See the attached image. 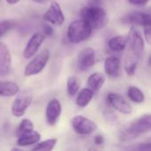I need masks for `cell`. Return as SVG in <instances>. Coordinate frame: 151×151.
I'll return each instance as SVG.
<instances>
[{
    "label": "cell",
    "instance_id": "obj_15",
    "mask_svg": "<svg viewBox=\"0 0 151 151\" xmlns=\"http://www.w3.org/2000/svg\"><path fill=\"white\" fill-rule=\"evenodd\" d=\"M104 72L111 78H118L121 74L120 59L116 56H110L104 60Z\"/></svg>",
    "mask_w": 151,
    "mask_h": 151
},
{
    "label": "cell",
    "instance_id": "obj_33",
    "mask_svg": "<svg viewBox=\"0 0 151 151\" xmlns=\"http://www.w3.org/2000/svg\"><path fill=\"white\" fill-rule=\"evenodd\" d=\"M91 2L94 4L93 5H96V4H99V2H100V0H91Z\"/></svg>",
    "mask_w": 151,
    "mask_h": 151
},
{
    "label": "cell",
    "instance_id": "obj_5",
    "mask_svg": "<svg viewBox=\"0 0 151 151\" xmlns=\"http://www.w3.org/2000/svg\"><path fill=\"white\" fill-rule=\"evenodd\" d=\"M33 102V95L30 91L20 92L12 104V113L14 117L23 116Z\"/></svg>",
    "mask_w": 151,
    "mask_h": 151
},
{
    "label": "cell",
    "instance_id": "obj_6",
    "mask_svg": "<svg viewBox=\"0 0 151 151\" xmlns=\"http://www.w3.org/2000/svg\"><path fill=\"white\" fill-rule=\"evenodd\" d=\"M71 125L74 132L81 135H88L94 133L97 128L96 124L93 120L81 115L73 118L71 120Z\"/></svg>",
    "mask_w": 151,
    "mask_h": 151
},
{
    "label": "cell",
    "instance_id": "obj_25",
    "mask_svg": "<svg viewBox=\"0 0 151 151\" xmlns=\"http://www.w3.org/2000/svg\"><path fill=\"white\" fill-rule=\"evenodd\" d=\"M34 130V124L31 120L27 119H24L21 120L18 129H17V132H16V134L17 136H20V135H23L27 133H29L31 131Z\"/></svg>",
    "mask_w": 151,
    "mask_h": 151
},
{
    "label": "cell",
    "instance_id": "obj_9",
    "mask_svg": "<svg viewBox=\"0 0 151 151\" xmlns=\"http://www.w3.org/2000/svg\"><path fill=\"white\" fill-rule=\"evenodd\" d=\"M106 102L109 106L122 114L128 115L133 111L131 105L119 94L109 93L106 96Z\"/></svg>",
    "mask_w": 151,
    "mask_h": 151
},
{
    "label": "cell",
    "instance_id": "obj_13",
    "mask_svg": "<svg viewBox=\"0 0 151 151\" xmlns=\"http://www.w3.org/2000/svg\"><path fill=\"white\" fill-rule=\"evenodd\" d=\"M12 55L9 48L4 42H0V76H7L11 72Z\"/></svg>",
    "mask_w": 151,
    "mask_h": 151
},
{
    "label": "cell",
    "instance_id": "obj_16",
    "mask_svg": "<svg viewBox=\"0 0 151 151\" xmlns=\"http://www.w3.org/2000/svg\"><path fill=\"white\" fill-rule=\"evenodd\" d=\"M41 140V134L36 131H31L23 135L19 136L17 140V145L19 147H27L36 144Z\"/></svg>",
    "mask_w": 151,
    "mask_h": 151
},
{
    "label": "cell",
    "instance_id": "obj_8",
    "mask_svg": "<svg viewBox=\"0 0 151 151\" xmlns=\"http://www.w3.org/2000/svg\"><path fill=\"white\" fill-rule=\"evenodd\" d=\"M43 19L52 25L61 26L65 21V16L59 4L56 1H52L47 10L43 14Z\"/></svg>",
    "mask_w": 151,
    "mask_h": 151
},
{
    "label": "cell",
    "instance_id": "obj_18",
    "mask_svg": "<svg viewBox=\"0 0 151 151\" xmlns=\"http://www.w3.org/2000/svg\"><path fill=\"white\" fill-rule=\"evenodd\" d=\"M19 92L18 84L12 81H0V96L10 97L17 95Z\"/></svg>",
    "mask_w": 151,
    "mask_h": 151
},
{
    "label": "cell",
    "instance_id": "obj_20",
    "mask_svg": "<svg viewBox=\"0 0 151 151\" xmlns=\"http://www.w3.org/2000/svg\"><path fill=\"white\" fill-rule=\"evenodd\" d=\"M104 82H105L104 76L100 73H95L88 77L87 85L91 90H93V92H97L104 86Z\"/></svg>",
    "mask_w": 151,
    "mask_h": 151
},
{
    "label": "cell",
    "instance_id": "obj_11",
    "mask_svg": "<svg viewBox=\"0 0 151 151\" xmlns=\"http://www.w3.org/2000/svg\"><path fill=\"white\" fill-rule=\"evenodd\" d=\"M61 112H62V105L59 102V100L53 98L51 99L46 107V121L48 123V125L50 126H55L60 116H61Z\"/></svg>",
    "mask_w": 151,
    "mask_h": 151
},
{
    "label": "cell",
    "instance_id": "obj_19",
    "mask_svg": "<svg viewBox=\"0 0 151 151\" xmlns=\"http://www.w3.org/2000/svg\"><path fill=\"white\" fill-rule=\"evenodd\" d=\"M138 61H139V58L129 50V52L126 56L125 62H124V68L127 75L133 76L134 74L137 69Z\"/></svg>",
    "mask_w": 151,
    "mask_h": 151
},
{
    "label": "cell",
    "instance_id": "obj_12",
    "mask_svg": "<svg viewBox=\"0 0 151 151\" xmlns=\"http://www.w3.org/2000/svg\"><path fill=\"white\" fill-rule=\"evenodd\" d=\"M45 39V35L42 33H35L34 34L29 41L27 42L24 50H23V57L27 59L31 58L33 56L36 54L38 50L40 49L42 43Z\"/></svg>",
    "mask_w": 151,
    "mask_h": 151
},
{
    "label": "cell",
    "instance_id": "obj_22",
    "mask_svg": "<svg viewBox=\"0 0 151 151\" xmlns=\"http://www.w3.org/2000/svg\"><path fill=\"white\" fill-rule=\"evenodd\" d=\"M127 96H128V98L132 102L136 103V104H142L145 100V96L142 91L138 87H135V86H130L128 88Z\"/></svg>",
    "mask_w": 151,
    "mask_h": 151
},
{
    "label": "cell",
    "instance_id": "obj_24",
    "mask_svg": "<svg viewBox=\"0 0 151 151\" xmlns=\"http://www.w3.org/2000/svg\"><path fill=\"white\" fill-rule=\"evenodd\" d=\"M58 142V140L55 139V138H52V139H49V140H46V141H43V142H37L36 145L32 149L33 150H47L50 151L52 150L56 144Z\"/></svg>",
    "mask_w": 151,
    "mask_h": 151
},
{
    "label": "cell",
    "instance_id": "obj_31",
    "mask_svg": "<svg viewBox=\"0 0 151 151\" xmlns=\"http://www.w3.org/2000/svg\"><path fill=\"white\" fill-rule=\"evenodd\" d=\"M20 0H5V2L8 4H16L17 3H19Z\"/></svg>",
    "mask_w": 151,
    "mask_h": 151
},
{
    "label": "cell",
    "instance_id": "obj_23",
    "mask_svg": "<svg viewBox=\"0 0 151 151\" xmlns=\"http://www.w3.org/2000/svg\"><path fill=\"white\" fill-rule=\"evenodd\" d=\"M80 81L76 76H71L68 78L67 80V83H66V88H67V94L69 96H74L79 89H80Z\"/></svg>",
    "mask_w": 151,
    "mask_h": 151
},
{
    "label": "cell",
    "instance_id": "obj_30",
    "mask_svg": "<svg viewBox=\"0 0 151 151\" xmlns=\"http://www.w3.org/2000/svg\"><path fill=\"white\" fill-rule=\"evenodd\" d=\"M128 2L134 5H145L150 2V0H128Z\"/></svg>",
    "mask_w": 151,
    "mask_h": 151
},
{
    "label": "cell",
    "instance_id": "obj_21",
    "mask_svg": "<svg viewBox=\"0 0 151 151\" xmlns=\"http://www.w3.org/2000/svg\"><path fill=\"white\" fill-rule=\"evenodd\" d=\"M94 97V92L89 88H82L76 98V104L80 107H86L89 104L91 100Z\"/></svg>",
    "mask_w": 151,
    "mask_h": 151
},
{
    "label": "cell",
    "instance_id": "obj_3",
    "mask_svg": "<svg viewBox=\"0 0 151 151\" xmlns=\"http://www.w3.org/2000/svg\"><path fill=\"white\" fill-rule=\"evenodd\" d=\"M92 28L82 19L73 20L68 27L67 38L72 43H80L90 37Z\"/></svg>",
    "mask_w": 151,
    "mask_h": 151
},
{
    "label": "cell",
    "instance_id": "obj_14",
    "mask_svg": "<svg viewBox=\"0 0 151 151\" xmlns=\"http://www.w3.org/2000/svg\"><path fill=\"white\" fill-rule=\"evenodd\" d=\"M122 21L126 24L140 25L144 27L151 26V17L146 12H133L122 18Z\"/></svg>",
    "mask_w": 151,
    "mask_h": 151
},
{
    "label": "cell",
    "instance_id": "obj_4",
    "mask_svg": "<svg viewBox=\"0 0 151 151\" xmlns=\"http://www.w3.org/2000/svg\"><path fill=\"white\" fill-rule=\"evenodd\" d=\"M50 58V51L47 49L42 50L34 59H32L26 66L24 74L25 76H34L40 73L46 66Z\"/></svg>",
    "mask_w": 151,
    "mask_h": 151
},
{
    "label": "cell",
    "instance_id": "obj_26",
    "mask_svg": "<svg viewBox=\"0 0 151 151\" xmlns=\"http://www.w3.org/2000/svg\"><path fill=\"white\" fill-rule=\"evenodd\" d=\"M15 25H16V22L13 19H4L0 21V39L6 33L12 30Z\"/></svg>",
    "mask_w": 151,
    "mask_h": 151
},
{
    "label": "cell",
    "instance_id": "obj_29",
    "mask_svg": "<svg viewBox=\"0 0 151 151\" xmlns=\"http://www.w3.org/2000/svg\"><path fill=\"white\" fill-rule=\"evenodd\" d=\"M94 142L97 146H101L104 143V138L102 134H97L94 138Z\"/></svg>",
    "mask_w": 151,
    "mask_h": 151
},
{
    "label": "cell",
    "instance_id": "obj_27",
    "mask_svg": "<svg viewBox=\"0 0 151 151\" xmlns=\"http://www.w3.org/2000/svg\"><path fill=\"white\" fill-rule=\"evenodd\" d=\"M144 37L148 44L151 43V26L144 27Z\"/></svg>",
    "mask_w": 151,
    "mask_h": 151
},
{
    "label": "cell",
    "instance_id": "obj_10",
    "mask_svg": "<svg viewBox=\"0 0 151 151\" xmlns=\"http://www.w3.org/2000/svg\"><path fill=\"white\" fill-rule=\"evenodd\" d=\"M96 63V51L92 48H85L77 57V66L81 71L89 70Z\"/></svg>",
    "mask_w": 151,
    "mask_h": 151
},
{
    "label": "cell",
    "instance_id": "obj_1",
    "mask_svg": "<svg viewBox=\"0 0 151 151\" xmlns=\"http://www.w3.org/2000/svg\"><path fill=\"white\" fill-rule=\"evenodd\" d=\"M151 116L150 114H144L129 126L121 131L120 138L123 141H129L137 138L141 134H146L150 131Z\"/></svg>",
    "mask_w": 151,
    "mask_h": 151
},
{
    "label": "cell",
    "instance_id": "obj_7",
    "mask_svg": "<svg viewBox=\"0 0 151 151\" xmlns=\"http://www.w3.org/2000/svg\"><path fill=\"white\" fill-rule=\"evenodd\" d=\"M127 44H129V50L134 53L139 59L142 58L144 52V40L134 27H132L127 35Z\"/></svg>",
    "mask_w": 151,
    "mask_h": 151
},
{
    "label": "cell",
    "instance_id": "obj_2",
    "mask_svg": "<svg viewBox=\"0 0 151 151\" xmlns=\"http://www.w3.org/2000/svg\"><path fill=\"white\" fill-rule=\"evenodd\" d=\"M81 16L92 29H99L104 27L107 23V14L104 8L98 5H89L84 7L81 11Z\"/></svg>",
    "mask_w": 151,
    "mask_h": 151
},
{
    "label": "cell",
    "instance_id": "obj_32",
    "mask_svg": "<svg viewBox=\"0 0 151 151\" xmlns=\"http://www.w3.org/2000/svg\"><path fill=\"white\" fill-rule=\"evenodd\" d=\"M33 1H35V3H38V4H44L49 0H33Z\"/></svg>",
    "mask_w": 151,
    "mask_h": 151
},
{
    "label": "cell",
    "instance_id": "obj_17",
    "mask_svg": "<svg viewBox=\"0 0 151 151\" xmlns=\"http://www.w3.org/2000/svg\"><path fill=\"white\" fill-rule=\"evenodd\" d=\"M127 45V35H117L108 42V48L111 51L119 52L126 49Z\"/></svg>",
    "mask_w": 151,
    "mask_h": 151
},
{
    "label": "cell",
    "instance_id": "obj_28",
    "mask_svg": "<svg viewBox=\"0 0 151 151\" xmlns=\"http://www.w3.org/2000/svg\"><path fill=\"white\" fill-rule=\"evenodd\" d=\"M42 31H43V35L50 36L53 34V28L51 26H50L49 24H45L42 27Z\"/></svg>",
    "mask_w": 151,
    "mask_h": 151
}]
</instances>
